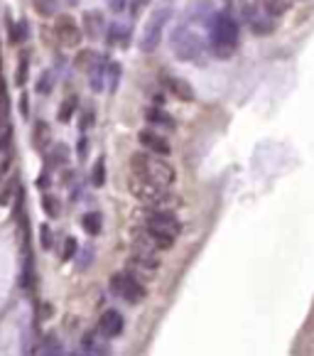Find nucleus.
Wrapping results in <instances>:
<instances>
[{
	"label": "nucleus",
	"mask_w": 314,
	"mask_h": 356,
	"mask_svg": "<svg viewBox=\"0 0 314 356\" xmlns=\"http://www.w3.org/2000/svg\"><path fill=\"white\" fill-rule=\"evenodd\" d=\"M137 143L145 148L148 152L152 155H162V157H169V152H172V145H169V140L164 135H160L155 128H142L140 133H137Z\"/></svg>",
	"instance_id": "1a4fd4ad"
},
{
	"label": "nucleus",
	"mask_w": 314,
	"mask_h": 356,
	"mask_svg": "<svg viewBox=\"0 0 314 356\" xmlns=\"http://www.w3.org/2000/svg\"><path fill=\"white\" fill-rule=\"evenodd\" d=\"M0 74H3V57H0Z\"/></svg>",
	"instance_id": "58836bf2"
},
{
	"label": "nucleus",
	"mask_w": 314,
	"mask_h": 356,
	"mask_svg": "<svg viewBox=\"0 0 314 356\" xmlns=\"http://www.w3.org/2000/svg\"><path fill=\"white\" fill-rule=\"evenodd\" d=\"M54 37L62 47H79L83 40L81 25L71 15H56L54 17Z\"/></svg>",
	"instance_id": "6e6552de"
},
{
	"label": "nucleus",
	"mask_w": 314,
	"mask_h": 356,
	"mask_svg": "<svg viewBox=\"0 0 314 356\" xmlns=\"http://www.w3.org/2000/svg\"><path fill=\"white\" fill-rule=\"evenodd\" d=\"M42 209L47 211V216H49V219L62 216V206H59V199H56L52 192H47L44 197H42Z\"/></svg>",
	"instance_id": "4be33fe9"
},
{
	"label": "nucleus",
	"mask_w": 314,
	"mask_h": 356,
	"mask_svg": "<svg viewBox=\"0 0 314 356\" xmlns=\"http://www.w3.org/2000/svg\"><path fill=\"white\" fill-rule=\"evenodd\" d=\"M123 327H125V319L118 310H106L101 319H98V334L106 337V339H116L123 334Z\"/></svg>",
	"instance_id": "9b49d317"
},
{
	"label": "nucleus",
	"mask_w": 314,
	"mask_h": 356,
	"mask_svg": "<svg viewBox=\"0 0 314 356\" xmlns=\"http://www.w3.org/2000/svg\"><path fill=\"white\" fill-rule=\"evenodd\" d=\"M76 248H79L76 238H74V236H67V238H64V248H62V260L76 258Z\"/></svg>",
	"instance_id": "c756f323"
},
{
	"label": "nucleus",
	"mask_w": 314,
	"mask_h": 356,
	"mask_svg": "<svg viewBox=\"0 0 314 356\" xmlns=\"http://www.w3.org/2000/svg\"><path fill=\"white\" fill-rule=\"evenodd\" d=\"M52 89H54V71H49V69H47V71H42L40 79H37V91L47 96Z\"/></svg>",
	"instance_id": "cd10ccee"
},
{
	"label": "nucleus",
	"mask_w": 314,
	"mask_h": 356,
	"mask_svg": "<svg viewBox=\"0 0 314 356\" xmlns=\"http://www.w3.org/2000/svg\"><path fill=\"white\" fill-rule=\"evenodd\" d=\"M101 62H103V59H101L98 52H94V49H81V52L76 54V59H74L76 69H81L83 74H89V71H91L96 64H101Z\"/></svg>",
	"instance_id": "dca6fc26"
},
{
	"label": "nucleus",
	"mask_w": 314,
	"mask_h": 356,
	"mask_svg": "<svg viewBox=\"0 0 314 356\" xmlns=\"http://www.w3.org/2000/svg\"><path fill=\"white\" fill-rule=\"evenodd\" d=\"M130 172L150 182H157L162 187H172L177 182V170L172 167V162L162 155H152L148 150L130 155Z\"/></svg>",
	"instance_id": "f257e3e1"
},
{
	"label": "nucleus",
	"mask_w": 314,
	"mask_h": 356,
	"mask_svg": "<svg viewBox=\"0 0 314 356\" xmlns=\"http://www.w3.org/2000/svg\"><path fill=\"white\" fill-rule=\"evenodd\" d=\"M110 290L116 295H121L125 302H130V305H137V302H142L148 297V288L140 283V278L133 270H125V273L116 275L110 280Z\"/></svg>",
	"instance_id": "423d86ee"
},
{
	"label": "nucleus",
	"mask_w": 314,
	"mask_h": 356,
	"mask_svg": "<svg viewBox=\"0 0 314 356\" xmlns=\"http://www.w3.org/2000/svg\"><path fill=\"white\" fill-rule=\"evenodd\" d=\"M27 69H30V54L22 52V54H20V62H17V76H15V81L20 84V86L27 81Z\"/></svg>",
	"instance_id": "c85d7f7f"
},
{
	"label": "nucleus",
	"mask_w": 314,
	"mask_h": 356,
	"mask_svg": "<svg viewBox=\"0 0 314 356\" xmlns=\"http://www.w3.org/2000/svg\"><path fill=\"white\" fill-rule=\"evenodd\" d=\"M32 8L42 15V17H52L59 10V0H32Z\"/></svg>",
	"instance_id": "5701e85b"
},
{
	"label": "nucleus",
	"mask_w": 314,
	"mask_h": 356,
	"mask_svg": "<svg viewBox=\"0 0 314 356\" xmlns=\"http://www.w3.org/2000/svg\"><path fill=\"white\" fill-rule=\"evenodd\" d=\"M204 40L199 37V32H194L191 28L187 25H182V28L175 30V35H172V49H175V54L179 59H184V62H191V59H196V57L204 52Z\"/></svg>",
	"instance_id": "39448f33"
},
{
	"label": "nucleus",
	"mask_w": 314,
	"mask_h": 356,
	"mask_svg": "<svg viewBox=\"0 0 314 356\" xmlns=\"http://www.w3.org/2000/svg\"><path fill=\"white\" fill-rule=\"evenodd\" d=\"M145 3H148V0H135V3L130 5V15H133V17H137V15H140V10L145 8Z\"/></svg>",
	"instance_id": "c9c22d12"
},
{
	"label": "nucleus",
	"mask_w": 314,
	"mask_h": 356,
	"mask_svg": "<svg viewBox=\"0 0 314 356\" xmlns=\"http://www.w3.org/2000/svg\"><path fill=\"white\" fill-rule=\"evenodd\" d=\"M81 32L89 40H101L106 32V20L98 10H86L81 15Z\"/></svg>",
	"instance_id": "ddd939ff"
},
{
	"label": "nucleus",
	"mask_w": 314,
	"mask_h": 356,
	"mask_svg": "<svg viewBox=\"0 0 314 356\" xmlns=\"http://www.w3.org/2000/svg\"><path fill=\"white\" fill-rule=\"evenodd\" d=\"M79 108V96L76 94H71L67 96L62 103H59V111H56V118H59V123H69L71 118H74V113Z\"/></svg>",
	"instance_id": "f3484780"
},
{
	"label": "nucleus",
	"mask_w": 314,
	"mask_h": 356,
	"mask_svg": "<svg viewBox=\"0 0 314 356\" xmlns=\"http://www.w3.org/2000/svg\"><path fill=\"white\" fill-rule=\"evenodd\" d=\"M162 84H164V89L169 91V96H175L177 101H187V103H191V101L196 98L194 89H191V84H189V81H184V79H179V76L164 74V76H162Z\"/></svg>",
	"instance_id": "f8f14e48"
},
{
	"label": "nucleus",
	"mask_w": 314,
	"mask_h": 356,
	"mask_svg": "<svg viewBox=\"0 0 314 356\" xmlns=\"http://www.w3.org/2000/svg\"><path fill=\"white\" fill-rule=\"evenodd\" d=\"M103 182H106V162H103V157H98L94 170H91V184L94 187H103Z\"/></svg>",
	"instance_id": "bb28decb"
},
{
	"label": "nucleus",
	"mask_w": 314,
	"mask_h": 356,
	"mask_svg": "<svg viewBox=\"0 0 314 356\" xmlns=\"http://www.w3.org/2000/svg\"><path fill=\"white\" fill-rule=\"evenodd\" d=\"M145 121H148L152 128H162V130H167V133H172V130L177 128L175 118H172V116H169L164 108H160V106H150V108H145Z\"/></svg>",
	"instance_id": "4468645a"
},
{
	"label": "nucleus",
	"mask_w": 314,
	"mask_h": 356,
	"mask_svg": "<svg viewBox=\"0 0 314 356\" xmlns=\"http://www.w3.org/2000/svg\"><path fill=\"white\" fill-rule=\"evenodd\" d=\"M169 15H172V8H169V5H160V8H155L152 15L148 17L145 30H142V40H140V49H142L145 54H152V52L160 47L162 35H164V25H167Z\"/></svg>",
	"instance_id": "20e7f679"
},
{
	"label": "nucleus",
	"mask_w": 314,
	"mask_h": 356,
	"mask_svg": "<svg viewBox=\"0 0 314 356\" xmlns=\"http://www.w3.org/2000/svg\"><path fill=\"white\" fill-rule=\"evenodd\" d=\"M5 103H8V101H5V89L0 86V111H5Z\"/></svg>",
	"instance_id": "e433bc0d"
},
{
	"label": "nucleus",
	"mask_w": 314,
	"mask_h": 356,
	"mask_svg": "<svg viewBox=\"0 0 314 356\" xmlns=\"http://www.w3.org/2000/svg\"><path fill=\"white\" fill-rule=\"evenodd\" d=\"M8 35H10V40L13 42H22L30 37V28L25 20H17V22H13V20H8Z\"/></svg>",
	"instance_id": "6ab92c4d"
},
{
	"label": "nucleus",
	"mask_w": 314,
	"mask_h": 356,
	"mask_svg": "<svg viewBox=\"0 0 314 356\" xmlns=\"http://www.w3.org/2000/svg\"><path fill=\"white\" fill-rule=\"evenodd\" d=\"M106 5H108L110 13H123L125 8H128V0H106Z\"/></svg>",
	"instance_id": "473e14b6"
},
{
	"label": "nucleus",
	"mask_w": 314,
	"mask_h": 356,
	"mask_svg": "<svg viewBox=\"0 0 314 356\" xmlns=\"http://www.w3.org/2000/svg\"><path fill=\"white\" fill-rule=\"evenodd\" d=\"M243 15H246V22L248 28L253 30L255 35H265V32H273L275 28V17L273 15H268L260 5H248L246 10H243Z\"/></svg>",
	"instance_id": "9d476101"
},
{
	"label": "nucleus",
	"mask_w": 314,
	"mask_h": 356,
	"mask_svg": "<svg viewBox=\"0 0 314 356\" xmlns=\"http://www.w3.org/2000/svg\"><path fill=\"white\" fill-rule=\"evenodd\" d=\"M15 192H17V179L8 182V184L3 187V192H0V206H8V204H10V199L15 197Z\"/></svg>",
	"instance_id": "7c9ffc66"
},
{
	"label": "nucleus",
	"mask_w": 314,
	"mask_h": 356,
	"mask_svg": "<svg viewBox=\"0 0 314 356\" xmlns=\"http://www.w3.org/2000/svg\"><path fill=\"white\" fill-rule=\"evenodd\" d=\"M209 28V47L219 59H229L238 47V25L229 13H214L206 20Z\"/></svg>",
	"instance_id": "f03ea898"
},
{
	"label": "nucleus",
	"mask_w": 314,
	"mask_h": 356,
	"mask_svg": "<svg viewBox=\"0 0 314 356\" xmlns=\"http://www.w3.org/2000/svg\"><path fill=\"white\" fill-rule=\"evenodd\" d=\"M106 44L110 47H128L130 44V28H123L121 22H110L106 25Z\"/></svg>",
	"instance_id": "2eb2a0df"
},
{
	"label": "nucleus",
	"mask_w": 314,
	"mask_h": 356,
	"mask_svg": "<svg viewBox=\"0 0 314 356\" xmlns=\"http://www.w3.org/2000/svg\"><path fill=\"white\" fill-rule=\"evenodd\" d=\"M258 5L268 15H273V17H277V15H282L290 10V0H258Z\"/></svg>",
	"instance_id": "aec40b11"
},
{
	"label": "nucleus",
	"mask_w": 314,
	"mask_h": 356,
	"mask_svg": "<svg viewBox=\"0 0 314 356\" xmlns=\"http://www.w3.org/2000/svg\"><path fill=\"white\" fill-rule=\"evenodd\" d=\"M142 224H145L148 229H152V231L167 233V236H172V238H177L179 231H182V224H179V219L175 216L172 209H150V206H148V211H145V216H142Z\"/></svg>",
	"instance_id": "0eeeda50"
},
{
	"label": "nucleus",
	"mask_w": 314,
	"mask_h": 356,
	"mask_svg": "<svg viewBox=\"0 0 314 356\" xmlns=\"http://www.w3.org/2000/svg\"><path fill=\"white\" fill-rule=\"evenodd\" d=\"M69 160V148L64 143H56L52 152H49V165H54V167H62V165H67Z\"/></svg>",
	"instance_id": "b1692460"
},
{
	"label": "nucleus",
	"mask_w": 314,
	"mask_h": 356,
	"mask_svg": "<svg viewBox=\"0 0 314 356\" xmlns=\"http://www.w3.org/2000/svg\"><path fill=\"white\" fill-rule=\"evenodd\" d=\"M69 5H79V0H69Z\"/></svg>",
	"instance_id": "4c0bfd02"
},
{
	"label": "nucleus",
	"mask_w": 314,
	"mask_h": 356,
	"mask_svg": "<svg viewBox=\"0 0 314 356\" xmlns=\"http://www.w3.org/2000/svg\"><path fill=\"white\" fill-rule=\"evenodd\" d=\"M49 135H52L49 125L44 123V121H37V123H35V145H37V148H44V145L49 143Z\"/></svg>",
	"instance_id": "393cba45"
},
{
	"label": "nucleus",
	"mask_w": 314,
	"mask_h": 356,
	"mask_svg": "<svg viewBox=\"0 0 314 356\" xmlns=\"http://www.w3.org/2000/svg\"><path fill=\"white\" fill-rule=\"evenodd\" d=\"M40 241H42V248H44V251H49V248H52V243H54V231H52L47 224H44V226L40 229Z\"/></svg>",
	"instance_id": "2f4dec72"
},
{
	"label": "nucleus",
	"mask_w": 314,
	"mask_h": 356,
	"mask_svg": "<svg viewBox=\"0 0 314 356\" xmlns=\"http://www.w3.org/2000/svg\"><path fill=\"white\" fill-rule=\"evenodd\" d=\"M8 143H13V128H5L0 135V150H8Z\"/></svg>",
	"instance_id": "f704fd0d"
},
{
	"label": "nucleus",
	"mask_w": 314,
	"mask_h": 356,
	"mask_svg": "<svg viewBox=\"0 0 314 356\" xmlns=\"http://www.w3.org/2000/svg\"><path fill=\"white\" fill-rule=\"evenodd\" d=\"M81 226L89 236H98L101 229H103V216H101V211H89V214H83Z\"/></svg>",
	"instance_id": "a211bd4d"
},
{
	"label": "nucleus",
	"mask_w": 314,
	"mask_h": 356,
	"mask_svg": "<svg viewBox=\"0 0 314 356\" xmlns=\"http://www.w3.org/2000/svg\"><path fill=\"white\" fill-rule=\"evenodd\" d=\"M106 81H110L108 91L113 94V91L118 89V81H121V64H116V62L106 64Z\"/></svg>",
	"instance_id": "a878e982"
},
{
	"label": "nucleus",
	"mask_w": 314,
	"mask_h": 356,
	"mask_svg": "<svg viewBox=\"0 0 314 356\" xmlns=\"http://www.w3.org/2000/svg\"><path fill=\"white\" fill-rule=\"evenodd\" d=\"M91 125H94V111H83L81 121H79V128L86 130V128H91Z\"/></svg>",
	"instance_id": "72a5a7b5"
},
{
	"label": "nucleus",
	"mask_w": 314,
	"mask_h": 356,
	"mask_svg": "<svg viewBox=\"0 0 314 356\" xmlns=\"http://www.w3.org/2000/svg\"><path fill=\"white\" fill-rule=\"evenodd\" d=\"M128 189H130V194L135 197L140 204L150 206V209H172V206L179 204L175 199V194L169 192V187H162V184L150 182L145 177H137L133 172L128 177Z\"/></svg>",
	"instance_id": "7ed1b4c3"
},
{
	"label": "nucleus",
	"mask_w": 314,
	"mask_h": 356,
	"mask_svg": "<svg viewBox=\"0 0 314 356\" xmlns=\"http://www.w3.org/2000/svg\"><path fill=\"white\" fill-rule=\"evenodd\" d=\"M86 76H89V84H91V89H94V91H103V79H106V59H103L101 64H96V67L91 69Z\"/></svg>",
	"instance_id": "412c9836"
}]
</instances>
